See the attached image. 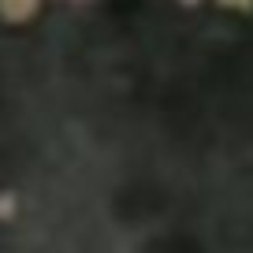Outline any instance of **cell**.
Listing matches in <instances>:
<instances>
[{
    "instance_id": "cell-3",
    "label": "cell",
    "mask_w": 253,
    "mask_h": 253,
    "mask_svg": "<svg viewBox=\"0 0 253 253\" xmlns=\"http://www.w3.org/2000/svg\"><path fill=\"white\" fill-rule=\"evenodd\" d=\"M179 4H182V8H198L201 0H179Z\"/></svg>"
},
{
    "instance_id": "cell-1",
    "label": "cell",
    "mask_w": 253,
    "mask_h": 253,
    "mask_svg": "<svg viewBox=\"0 0 253 253\" xmlns=\"http://www.w3.org/2000/svg\"><path fill=\"white\" fill-rule=\"evenodd\" d=\"M41 4H45V0H0V23L23 26L41 11Z\"/></svg>"
},
{
    "instance_id": "cell-2",
    "label": "cell",
    "mask_w": 253,
    "mask_h": 253,
    "mask_svg": "<svg viewBox=\"0 0 253 253\" xmlns=\"http://www.w3.org/2000/svg\"><path fill=\"white\" fill-rule=\"evenodd\" d=\"M216 4L227 11H253V0H216Z\"/></svg>"
},
{
    "instance_id": "cell-4",
    "label": "cell",
    "mask_w": 253,
    "mask_h": 253,
    "mask_svg": "<svg viewBox=\"0 0 253 253\" xmlns=\"http://www.w3.org/2000/svg\"><path fill=\"white\" fill-rule=\"evenodd\" d=\"M63 4H93V0H63Z\"/></svg>"
}]
</instances>
